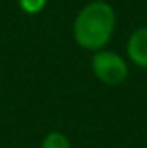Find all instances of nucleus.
<instances>
[{"label":"nucleus","instance_id":"obj_1","mask_svg":"<svg viewBox=\"0 0 147 148\" xmlns=\"http://www.w3.org/2000/svg\"><path fill=\"white\" fill-rule=\"evenodd\" d=\"M116 29V12L109 2L94 0L83 5L73 21L76 45L88 52L106 48Z\"/></svg>","mask_w":147,"mask_h":148},{"label":"nucleus","instance_id":"obj_2","mask_svg":"<svg viewBox=\"0 0 147 148\" xmlns=\"http://www.w3.org/2000/svg\"><path fill=\"white\" fill-rule=\"evenodd\" d=\"M90 69L94 76L107 86H118L123 84L128 79L130 67L126 59L112 50H97L90 57Z\"/></svg>","mask_w":147,"mask_h":148},{"label":"nucleus","instance_id":"obj_3","mask_svg":"<svg viewBox=\"0 0 147 148\" xmlns=\"http://www.w3.org/2000/svg\"><path fill=\"white\" fill-rule=\"evenodd\" d=\"M126 57L133 66H137L140 69H147V26L135 29L128 36Z\"/></svg>","mask_w":147,"mask_h":148},{"label":"nucleus","instance_id":"obj_4","mask_svg":"<svg viewBox=\"0 0 147 148\" xmlns=\"http://www.w3.org/2000/svg\"><path fill=\"white\" fill-rule=\"evenodd\" d=\"M40 148H71V141L64 133L50 131L43 136Z\"/></svg>","mask_w":147,"mask_h":148},{"label":"nucleus","instance_id":"obj_5","mask_svg":"<svg viewBox=\"0 0 147 148\" xmlns=\"http://www.w3.org/2000/svg\"><path fill=\"white\" fill-rule=\"evenodd\" d=\"M47 2L49 0H17V5L26 16H37L47 7Z\"/></svg>","mask_w":147,"mask_h":148}]
</instances>
